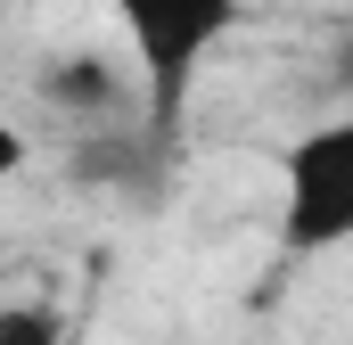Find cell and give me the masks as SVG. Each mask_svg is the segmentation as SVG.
Returning <instances> with one entry per match:
<instances>
[{
  "label": "cell",
  "mask_w": 353,
  "mask_h": 345,
  "mask_svg": "<svg viewBox=\"0 0 353 345\" xmlns=\"http://www.w3.org/2000/svg\"><path fill=\"white\" fill-rule=\"evenodd\" d=\"M17 172H25V132H17V124L0 115V189H8Z\"/></svg>",
  "instance_id": "5b68a950"
},
{
  "label": "cell",
  "mask_w": 353,
  "mask_h": 345,
  "mask_svg": "<svg viewBox=\"0 0 353 345\" xmlns=\"http://www.w3.org/2000/svg\"><path fill=\"white\" fill-rule=\"evenodd\" d=\"M115 25L148 75V107H157V140H173L181 99L197 83L205 50L239 25V0H115Z\"/></svg>",
  "instance_id": "6da1fadb"
},
{
  "label": "cell",
  "mask_w": 353,
  "mask_h": 345,
  "mask_svg": "<svg viewBox=\"0 0 353 345\" xmlns=\"http://www.w3.org/2000/svg\"><path fill=\"white\" fill-rule=\"evenodd\" d=\"M41 99L66 107V115H107V107H123V75H115L107 58L74 50V58H50V66H41Z\"/></svg>",
  "instance_id": "3957f363"
},
{
  "label": "cell",
  "mask_w": 353,
  "mask_h": 345,
  "mask_svg": "<svg viewBox=\"0 0 353 345\" xmlns=\"http://www.w3.org/2000/svg\"><path fill=\"white\" fill-rule=\"evenodd\" d=\"M353 239V124H321L288 148V247L321 255Z\"/></svg>",
  "instance_id": "7a4b0ae2"
},
{
  "label": "cell",
  "mask_w": 353,
  "mask_h": 345,
  "mask_svg": "<svg viewBox=\"0 0 353 345\" xmlns=\"http://www.w3.org/2000/svg\"><path fill=\"white\" fill-rule=\"evenodd\" d=\"M0 345H66V321L50 304H0Z\"/></svg>",
  "instance_id": "277c9868"
}]
</instances>
